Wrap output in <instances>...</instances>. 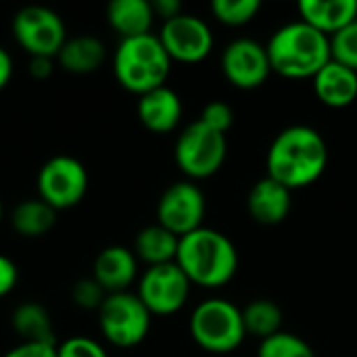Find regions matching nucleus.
Wrapping results in <instances>:
<instances>
[{
	"label": "nucleus",
	"instance_id": "obj_25",
	"mask_svg": "<svg viewBox=\"0 0 357 357\" xmlns=\"http://www.w3.org/2000/svg\"><path fill=\"white\" fill-rule=\"evenodd\" d=\"M261 10L259 0H213L211 13L213 17L228 25V27H241L251 23Z\"/></svg>",
	"mask_w": 357,
	"mask_h": 357
},
{
	"label": "nucleus",
	"instance_id": "obj_1",
	"mask_svg": "<svg viewBox=\"0 0 357 357\" xmlns=\"http://www.w3.org/2000/svg\"><path fill=\"white\" fill-rule=\"evenodd\" d=\"M328 165V144L324 136L303 123H295L276 134L268 149L266 169L268 176L289 190H299L326 172Z\"/></svg>",
	"mask_w": 357,
	"mask_h": 357
},
{
	"label": "nucleus",
	"instance_id": "obj_12",
	"mask_svg": "<svg viewBox=\"0 0 357 357\" xmlns=\"http://www.w3.org/2000/svg\"><path fill=\"white\" fill-rule=\"evenodd\" d=\"M159 40L169 59L180 63H199L213 48V33L207 21L188 13L163 21Z\"/></svg>",
	"mask_w": 357,
	"mask_h": 357
},
{
	"label": "nucleus",
	"instance_id": "obj_28",
	"mask_svg": "<svg viewBox=\"0 0 357 357\" xmlns=\"http://www.w3.org/2000/svg\"><path fill=\"white\" fill-rule=\"evenodd\" d=\"M107 291L92 278V276H88V278H79L75 284H73V289H71V299H73V303L77 305V307H82V310H100V305L105 303V299H107Z\"/></svg>",
	"mask_w": 357,
	"mask_h": 357
},
{
	"label": "nucleus",
	"instance_id": "obj_9",
	"mask_svg": "<svg viewBox=\"0 0 357 357\" xmlns=\"http://www.w3.org/2000/svg\"><path fill=\"white\" fill-rule=\"evenodd\" d=\"M88 190V172L71 155L50 157L38 172V197L52 209L75 207Z\"/></svg>",
	"mask_w": 357,
	"mask_h": 357
},
{
	"label": "nucleus",
	"instance_id": "obj_18",
	"mask_svg": "<svg viewBox=\"0 0 357 357\" xmlns=\"http://www.w3.org/2000/svg\"><path fill=\"white\" fill-rule=\"evenodd\" d=\"M297 10L303 23L331 38L356 21L357 0H301Z\"/></svg>",
	"mask_w": 357,
	"mask_h": 357
},
{
	"label": "nucleus",
	"instance_id": "obj_15",
	"mask_svg": "<svg viewBox=\"0 0 357 357\" xmlns=\"http://www.w3.org/2000/svg\"><path fill=\"white\" fill-rule=\"evenodd\" d=\"M138 274V257L132 249L123 245L105 247L92 266V278L111 295L123 293L136 280Z\"/></svg>",
	"mask_w": 357,
	"mask_h": 357
},
{
	"label": "nucleus",
	"instance_id": "obj_21",
	"mask_svg": "<svg viewBox=\"0 0 357 357\" xmlns=\"http://www.w3.org/2000/svg\"><path fill=\"white\" fill-rule=\"evenodd\" d=\"M13 331L21 339V343H48L56 345L52 318L48 310L36 301L19 303L10 316Z\"/></svg>",
	"mask_w": 357,
	"mask_h": 357
},
{
	"label": "nucleus",
	"instance_id": "obj_33",
	"mask_svg": "<svg viewBox=\"0 0 357 357\" xmlns=\"http://www.w3.org/2000/svg\"><path fill=\"white\" fill-rule=\"evenodd\" d=\"M153 4V13L155 17H161L163 21H169L178 15H182V2L180 0H155Z\"/></svg>",
	"mask_w": 357,
	"mask_h": 357
},
{
	"label": "nucleus",
	"instance_id": "obj_26",
	"mask_svg": "<svg viewBox=\"0 0 357 357\" xmlns=\"http://www.w3.org/2000/svg\"><path fill=\"white\" fill-rule=\"evenodd\" d=\"M257 357H316V354L301 337L280 331L274 337L259 341Z\"/></svg>",
	"mask_w": 357,
	"mask_h": 357
},
{
	"label": "nucleus",
	"instance_id": "obj_35",
	"mask_svg": "<svg viewBox=\"0 0 357 357\" xmlns=\"http://www.w3.org/2000/svg\"><path fill=\"white\" fill-rule=\"evenodd\" d=\"M10 75H13V59L8 50L0 46V90L8 84Z\"/></svg>",
	"mask_w": 357,
	"mask_h": 357
},
{
	"label": "nucleus",
	"instance_id": "obj_4",
	"mask_svg": "<svg viewBox=\"0 0 357 357\" xmlns=\"http://www.w3.org/2000/svg\"><path fill=\"white\" fill-rule=\"evenodd\" d=\"M113 71L126 90L142 96L165 86L172 71V59L155 33L123 38L115 50Z\"/></svg>",
	"mask_w": 357,
	"mask_h": 357
},
{
	"label": "nucleus",
	"instance_id": "obj_34",
	"mask_svg": "<svg viewBox=\"0 0 357 357\" xmlns=\"http://www.w3.org/2000/svg\"><path fill=\"white\" fill-rule=\"evenodd\" d=\"M52 65H54V59H50V56H31L29 73L38 79H44L52 73Z\"/></svg>",
	"mask_w": 357,
	"mask_h": 357
},
{
	"label": "nucleus",
	"instance_id": "obj_8",
	"mask_svg": "<svg viewBox=\"0 0 357 357\" xmlns=\"http://www.w3.org/2000/svg\"><path fill=\"white\" fill-rule=\"evenodd\" d=\"M13 36L29 56L56 59L67 40V29L59 13L42 4H29L15 13Z\"/></svg>",
	"mask_w": 357,
	"mask_h": 357
},
{
	"label": "nucleus",
	"instance_id": "obj_32",
	"mask_svg": "<svg viewBox=\"0 0 357 357\" xmlns=\"http://www.w3.org/2000/svg\"><path fill=\"white\" fill-rule=\"evenodd\" d=\"M17 280H19L17 264L10 257L0 255V297L8 295L17 287Z\"/></svg>",
	"mask_w": 357,
	"mask_h": 357
},
{
	"label": "nucleus",
	"instance_id": "obj_20",
	"mask_svg": "<svg viewBox=\"0 0 357 357\" xmlns=\"http://www.w3.org/2000/svg\"><path fill=\"white\" fill-rule=\"evenodd\" d=\"M107 56L102 40L90 33L67 38L56 54V63L69 73H92L96 71Z\"/></svg>",
	"mask_w": 357,
	"mask_h": 357
},
{
	"label": "nucleus",
	"instance_id": "obj_31",
	"mask_svg": "<svg viewBox=\"0 0 357 357\" xmlns=\"http://www.w3.org/2000/svg\"><path fill=\"white\" fill-rule=\"evenodd\" d=\"M56 345H48V343H19L13 349H8L2 357H56Z\"/></svg>",
	"mask_w": 357,
	"mask_h": 357
},
{
	"label": "nucleus",
	"instance_id": "obj_19",
	"mask_svg": "<svg viewBox=\"0 0 357 357\" xmlns=\"http://www.w3.org/2000/svg\"><path fill=\"white\" fill-rule=\"evenodd\" d=\"M109 25L123 38L151 33L155 13L149 0H111L107 6Z\"/></svg>",
	"mask_w": 357,
	"mask_h": 357
},
{
	"label": "nucleus",
	"instance_id": "obj_29",
	"mask_svg": "<svg viewBox=\"0 0 357 357\" xmlns=\"http://www.w3.org/2000/svg\"><path fill=\"white\" fill-rule=\"evenodd\" d=\"M56 357H109L105 347L90 337H69L56 345Z\"/></svg>",
	"mask_w": 357,
	"mask_h": 357
},
{
	"label": "nucleus",
	"instance_id": "obj_23",
	"mask_svg": "<svg viewBox=\"0 0 357 357\" xmlns=\"http://www.w3.org/2000/svg\"><path fill=\"white\" fill-rule=\"evenodd\" d=\"M10 224H13L15 232H19L21 236L38 238V236L48 234L52 230V226L56 224V209H52L40 197L25 199L13 209Z\"/></svg>",
	"mask_w": 357,
	"mask_h": 357
},
{
	"label": "nucleus",
	"instance_id": "obj_5",
	"mask_svg": "<svg viewBox=\"0 0 357 357\" xmlns=\"http://www.w3.org/2000/svg\"><path fill=\"white\" fill-rule=\"evenodd\" d=\"M190 337L207 354L226 356L236 351L247 339L243 310L232 301L213 297L199 303L190 316Z\"/></svg>",
	"mask_w": 357,
	"mask_h": 357
},
{
	"label": "nucleus",
	"instance_id": "obj_14",
	"mask_svg": "<svg viewBox=\"0 0 357 357\" xmlns=\"http://www.w3.org/2000/svg\"><path fill=\"white\" fill-rule=\"evenodd\" d=\"M247 209L249 215L261 226L282 224L293 209V190L266 176L251 186L247 197Z\"/></svg>",
	"mask_w": 357,
	"mask_h": 357
},
{
	"label": "nucleus",
	"instance_id": "obj_36",
	"mask_svg": "<svg viewBox=\"0 0 357 357\" xmlns=\"http://www.w3.org/2000/svg\"><path fill=\"white\" fill-rule=\"evenodd\" d=\"M2 215H4V209H2V201H0V222H2Z\"/></svg>",
	"mask_w": 357,
	"mask_h": 357
},
{
	"label": "nucleus",
	"instance_id": "obj_10",
	"mask_svg": "<svg viewBox=\"0 0 357 357\" xmlns=\"http://www.w3.org/2000/svg\"><path fill=\"white\" fill-rule=\"evenodd\" d=\"M190 280L176 261L151 266L140 278L138 297L153 316H172L180 312L190 297Z\"/></svg>",
	"mask_w": 357,
	"mask_h": 357
},
{
	"label": "nucleus",
	"instance_id": "obj_22",
	"mask_svg": "<svg viewBox=\"0 0 357 357\" xmlns=\"http://www.w3.org/2000/svg\"><path fill=\"white\" fill-rule=\"evenodd\" d=\"M178 245H180V238L174 232H169L167 228L159 224H151L136 234L134 253L138 259H142L151 268V266L176 261Z\"/></svg>",
	"mask_w": 357,
	"mask_h": 357
},
{
	"label": "nucleus",
	"instance_id": "obj_24",
	"mask_svg": "<svg viewBox=\"0 0 357 357\" xmlns=\"http://www.w3.org/2000/svg\"><path fill=\"white\" fill-rule=\"evenodd\" d=\"M243 324L247 337L266 341L276 333H280L282 310L272 299H253L243 307Z\"/></svg>",
	"mask_w": 357,
	"mask_h": 357
},
{
	"label": "nucleus",
	"instance_id": "obj_7",
	"mask_svg": "<svg viewBox=\"0 0 357 357\" xmlns=\"http://www.w3.org/2000/svg\"><path fill=\"white\" fill-rule=\"evenodd\" d=\"M153 314L136 293H111L98 310V326L102 337L121 349L140 345L151 331Z\"/></svg>",
	"mask_w": 357,
	"mask_h": 357
},
{
	"label": "nucleus",
	"instance_id": "obj_17",
	"mask_svg": "<svg viewBox=\"0 0 357 357\" xmlns=\"http://www.w3.org/2000/svg\"><path fill=\"white\" fill-rule=\"evenodd\" d=\"M314 92L318 100L331 109H345L357 98V71L331 61L314 77Z\"/></svg>",
	"mask_w": 357,
	"mask_h": 357
},
{
	"label": "nucleus",
	"instance_id": "obj_6",
	"mask_svg": "<svg viewBox=\"0 0 357 357\" xmlns=\"http://www.w3.org/2000/svg\"><path fill=\"white\" fill-rule=\"evenodd\" d=\"M226 134L215 132L201 119L186 126L174 146L176 163L190 180H205L218 174L226 161Z\"/></svg>",
	"mask_w": 357,
	"mask_h": 357
},
{
	"label": "nucleus",
	"instance_id": "obj_16",
	"mask_svg": "<svg viewBox=\"0 0 357 357\" xmlns=\"http://www.w3.org/2000/svg\"><path fill=\"white\" fill-rule=\"evenodd\" d=\"M138 119L155 134H167L178 128L182 119V100L169 86L155 88L138 98Z\"/></svg>",
	"mask_w": 357,
	"mask_h": 357
},
{
	"label": "nucleus",
	"instance_id": "obj_3",
	"mask_svg": "<svg viewBox=\"0 0 357 357\" xmlns=\"http://www.w3.org/2000/svg\"><path fill=\"white\" fill-rule=\"evenodd\" d=\"M266 48L272 71L291 79L314 77L333 61L331 38L301 19L276 29Z\"/></svg>",
	"mask_w": 357,
	"mask_h": 357
},
{
	"label": "nucleus",
	"instance_id": "obj_27",
	"mask_svg": "<svg viewBox=\"0 0 357 357\" xmlns=\"http://www.w3.org/2000/svg\"><path fill=\"white\" fill-rule=\"evenodd\" d=\"M331 52L333 61L357 71V19L331 36Z\"/></svg>",
	"mask_w": 357,
	"mask_h": 357
},
{
	"label": "nucleus",
	"instance_id": "obj_11",
	"mask_svg": "<svg viewBox=\"0 0 357 357\" xmlns=\"http://www.w3.org/2000/svg\"><path fill=\"white\" fill-rule=\"evenodd\" d=\"M207 211L203 190L190 180L167 186L157 203V224L174 232L178 238L203 228Z\"/></svg>",
	"mask_w": 357,
	"mask_h": 357
},
{
	"label": "nucleus",
	"instance_id": "obj_13",
	"mask_svg": "<svg viewBox=\"0 0 357 357\" xmlns=\"http://www.w3.org/2000/svg\"><path fill=\"white\" fill-rule=\"evenodd\" d=\"M222 73L238 90H255L272 73L268 48L251 38L232 40L222 52Z\"/></svg>",
	"mask_w": 357,
	"mask_h": 357
},
{
	"label": "nucleus",
	"instance_id": "obj_2",
	"mask_svg": "<svg viewBox=\"0 0 357 357\" xmlns=\"http://www.w3.org/2000/svg\"><path fill=\"white\" fill-rule=\"evenodd\" d=\"M176 264L190 284L220 289L234 278L238 270V251L224 232L203 226L180 238Z\"/></svg>",
	"mask_w": 357,
	"mask_h": 357
},
{
	"label": "nucleus",
	"instance_id": "obj_30",
	"mask_svg": "<svg viewBox=\"0 0 357 357\" xmlns=\"http://www.w3.org/2000/svg\"><path fill=\"white\" fill-rule=\"evenodd\" d=\"M205 126L213 128L215 132L220 134H226L232 123H234V111L230 105H226L224 100H213V102H207L201 111V117H199Z\"/></svg>",
	"mask_w": 357,
	"mask_h": 357
}]
</instances>
